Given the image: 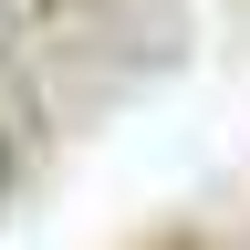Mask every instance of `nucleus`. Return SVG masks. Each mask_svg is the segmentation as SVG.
I'll use <instances>...</instances> for the list:
<instances>
[{
    "mask_svg": "<svg viewBox=\"0 0 250 250\" xmlns=\"http://www.w3.org/2000/svg\"><path fill=\"white\" fill-rule=\"evenodd\" d=\"M156 250H198V240H156Z\"/></svg>",
    "mask_w": 250,
    "mask_h": 250,
    "instance_id": "nucleus-1",
    "label": "nucleus"
}]
</instances>
